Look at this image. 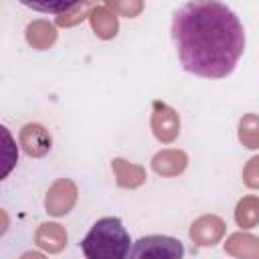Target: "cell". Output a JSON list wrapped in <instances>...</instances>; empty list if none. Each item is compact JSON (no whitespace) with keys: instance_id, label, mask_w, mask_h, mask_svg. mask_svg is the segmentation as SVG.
Masks as SVG:
<instances>
[{"instance_id":"cell-1","label":"cell","mask_w":259,"mask_h":259,"mask_svg":"<svg viewBox=\"0 0 259 259\" xmlns=\"http://www.w3.org/2000/svg\"><path fill=\"white\" fill-rule=\"evenodd\" d=\"M172 40L184 71L204 79L231 75L245 51L241 20L219 0L180 6L172 16Z\"/></svg>"},{"instance_id":"cell-2","label":"cell","mask_w":259,"mask_h":259,"mask_svg":"<svg viewBox=\"0 0 259 259\" xmlns=\"http://www.w3.org/2000/svg\"><path fill=\"white\" fill-rule=\"evenodd\" d=\"M130 235L117 217H103L81 241L87 259H123L130 255Z\"/></svg>"},{"instance_id":"cell-3","label":"cell","mask_w":259,"mask_h":259,"mask_svg":"<svg viewBox=\"0 0 259 259\" xmlns=\"http://www.w3.org/2000/svg\"><path fill=\"white\" fill-rule=\"evenodd\" d=\"M132 257H152V259H180L184 247L178 239L166 235H150L136 241V247L130 251Z\"/></svg>"},{"instance_id":"cell-4","label":"cell","mask_w":259,"mask_h":259,"mask_svg":"<svg viewBox=\"0 0 259 259\" xmlns=\"http://www.w3.org/2000/svg\"><path fill=\"white\" fill-rule=\"evenodd\" d=\"M152 132L154 136L164 142V144H170L176 140L178 132H180V119H178V113L168 107L166 103L162 101H154V113H152Z\"/></svg>"},{"instance_id":"cell-5","label":"cell","mask_w":259,"mask_h":259,"mask_svg":"<svg viewBox=\"0 0 259 259\" xmlns=\"http://www.w3.org/2000/svg\"><path fill=\"white\" fill-rule=\"evenodd\" d=\"M75 198H77V188L71 180L63 178L59 182H55L47 194V200H45V206L51 214L55 217H61V214H67L71 210V206L75 204Z\"/></svg>"},{"instance_id":"cell-6","label":"cell","mask_w":259,"mask_h":259,"mask_svg":"<svg viewBox=\"0 0 259 259\" xmlns=\"http://www.w3.org/2000/svg\"><path fill=\"white\" fill-rule=\"evenodd\" d=\"M20 144L28 156H45L51 150V136L38 123H26L20 130Z\"/></svg>"},{"instance_id":"cell-7","label":"cell","mask_w":259,"mask_h":259,"mask_svg":"<svg viewBox=\"0 0 259 259\" xmlns=\"http://www.w3.org/2000/svg\"><path fill=\"white\" fill-rule=\"evenodd\" d=\"M225 233V223L219 217H202L190 227V239L202 247L214 245Z\"/></svg>"},{"instance_id":"cell-8","label":"cell","mask_w":259,"mask_h":259,"mask_svg":"<svg viewBox=\"0 0 259 259\" xmlns=\"http://www.w3.org/2000/svg\"><path fill=\"white\" fill-rule=\"evenodd\" d=\"M186 154L180 150H162L152 158V168L154 172L162 176H176L186 168Z\"/></svg>"},{"instance_id":"cell-9","label":"cell","mask_w":259,"mask_h":259,"mask_svg":"<svg viewBox=\"0 0 259 259\" xmlns=\"http://www.w3.org/2000/svg\"><path fill=\"white\" fill-rule=\"evenodd\" d=\"M89 20L99 38H111L117 34V16L105 6H93L89 12Z\"/></svg>"},{"instance_id":"cell-10","label":"cell","mask_w":259,"mask_h":259,"mask_svg":"<svg viewBox=\"0 0 259 259\" xmlns=\"http://www.w3.org/2000/svg\"><path fill=\"white\" fill-rule=\"evenodd\" d=\"M111 168L117 176V184L123 186V188H136L140 186L144 180H146V172L142 166H136V164H130L121 158H115L111 162Z\"/></svg>"},{"instance_id":"cell-11","label":"cell","mask_w":259,"mask_h":259,"mask_svg":"<svg viewBox=\"0 0 259 259\" xmlns=\"http://www.w3.org/2000/svg\"><path fill=\"white\" fill-rule=\"evenodd\" d=\"M55 38H57L55 26L49 24V22H45V20H34L26 28V40H28V45H32L38 51L49 49L55 42Z\"/></svg>"},{"instance_id":"cell-12","label":"cell","mask_w":259,"mask_h":259,"mask_svg":"<svg viewBox=\"0 0 259 259\" xmlns=\"http://www.w3.org/2000/svg\"><path fill=\"white\" fill-rule=\"evenodd\" d=\"M36 243L49 251H61L67 243V233L57 223H45L36 231Z\"/></svg>"},{"instance_id":"cell-13","label":"cell","mask_w":259,"mask_h":259,"mask_svg":"<svg viewBox=\"0 0 259 259\" xmlns=\"http://www.w3.org/2000/svg\"><path fill=\"white\" fill-rule=\"evenodd\" d=\"M235 221L243 229H251L259 223V198L255 196H245L235 210Z\"/></svg>"},{"instance_id":"cell-14","label":"cell","mask_w":259,"mask_h":259,"mask_svg":"<svg viewBox=\"0 0 259 259\" xmlns=\"http://www.w3.org/2000/svg\"><path fill=\"white\" fill-rule=\"evenodd\" d=\"M20 4L36 10V12H45V14H65L69 10H73L75 6H79L83 0H18Z\"/></svg>"},{"instance_id":"cell-15","label":"cell","mask_w":259,"mask_h":259,"mask_svg":"<svg viewBox=\"0 0 259 259\" xmlns=\"http://www.w3.org/2000/svg\"><path fill=\"white\" fill-rule=\"evenodd\" d=\"M239 140L243 142V146L255 150L259 148V117L249 113L241 119L239 123Z\"/></svg>"},{"instance_id":"cell-16","label":"cell","mask_w":259,"mask_h":259,"mask_svg":"<svg viewBox=\"0 0 259 259\" xmlns=\"http://www.w3.org/2000/svg\"><path fill=\"white\" fill-rule=\"evenodd\" d=\"M115 14H121V16H127V18H134L142 12L144 8V2L142 0H103Z\"/></svg>"},{"instance_id":"cell-17","label":"cell","mask_w":259,"mask_h":259,"mask_svg":"<svg viewBox=\"0 0 259 259\" xmlns=\"http://www.w3.org/2000/svg\"><path fill=\"white\" fill-rule=\"evenodd\" d=\"M243 180L249 188H259V156L251 158L243 170Z\"/></svg>"}]
</instances>
